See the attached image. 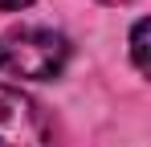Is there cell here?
Segmentation results:
<instances>
[{
    "instance_id": "1",
    "label": "cell",
    "mask_w": 151,
    "mask_h": 147,
    "mask_svg": "<svg viewBox=\"0 0 151 147\" xmlns=\"http://www.w3.org/2000/svg\"><path fill=\"white\" fill-rule=\"evenodd\" d=\"M70 61V41L49 24H17L0 33V74L21 82H53Z\"/></svg>"
},
{
    "instance_id": "2",
    "label": "cell",
    "mask_w": 151,
    "mask_h": 147,
    "mask_svg": "<svg viewBox=\"0 0 151 147\" xmlns=\"http://www.w3.org/2000/svg\"><path fill=\"white\" fill-rule=\"evenodd\" d=\"M0 147H57L45 110L8 82H0Z\"/></svg>"
},
{
    "instance_id": "3",
    "label": "cell",
    "mask_w": 151,
    "mask_h": 147,
    "mask_svg": "<svg viewBox=\"0 0 151 147\" xmlns=\"http://www.w3.org/2000/svg\"><path fill=\"white\" fill-rule=\"evenodd\" d=\"M147 21H135V29H131V61H135V70L139 74H147L151 70V61H147Z\"/></svg>"
},
{
    "instance_id": "4",
    "label": "cell",
    "mask_w": 151,
    "mask_h": 147,
    "mask_svg": "<svg viewBox=\"0 0 151 147\" xmlns=\"http://www.w3.org/2000/svg\"><path fill=\"white\" fill-rule=\"evenodd\" d=\"M29 4H33V0H0L4 12H17V8H29Z\"/></svg>"
},
{
    "instance_id": "5",
    "label": "cell",
    "mask_w": 151,
    "mask_h": 147,
    "mask_svg": "<svg viewBox=\"0 0 151 147\" xmlns=\"http://www.w3.org/2000/svg\"><path fill=\"white\" fill-rule=\"evenodd\" d=\"M98 4H131V0H98Z\"/></svg>"
}]
</instances>
